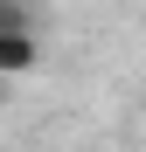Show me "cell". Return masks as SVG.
Instances as JSON below:
<instances>
[{
    "instance_id": "6da1fadb",
    "label": "cell",
    "mask_w": 146,
    "mask_h": 152,
    "mask_svg": "<svg viewBox=\"0 0 146 152\" xmlns=\"http://www.w3.org/2000/svg\"><path fill=\"white\" fill-rule=\"evenodd\" d=\"M35 62H42L35 21H7L0 28V76H35Z\"/></svg>"
},
{
    "instance_id": "7a4b0ae2",
    "label": "cell",
    "mask_w": 146,
    "mask_h": 152,
    "mask_svg": "<svg viewBox=\"0 0 146 152\" xmlns=\"http://www.w3.org/2000/svg\"><path fill=\"white\" fill-rule=\"evenodd\" d=\"M7 21H28V7H21V0H0V28H7Z\"/></svg>"
}]
</instances>
